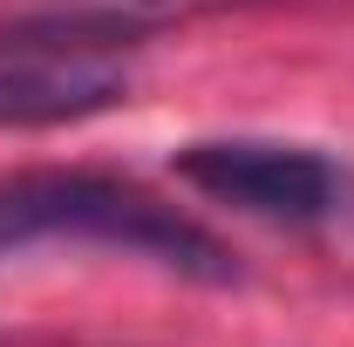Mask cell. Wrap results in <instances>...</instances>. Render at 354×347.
Instances as JSON below:
<instances>
[{
    "label": "cell",
    "instance_id": "cell-1",
    "mask_svg": "<svg viewBox=\"0 0 354 347\" xmlns=\"http://www.w3.org/2000/svg\"><path fill=\"white\" fill-rule=\"evenodd\" d=\"M14 245H109L177 272V279H205L225 286L239 265L218 238L184 218L177 205L150 198L143 184L102 171H14L0 177V252Z\"/></svg>",
    "mask_w": 354,
    "mask_h": 347
},
{
    "label": "cell",
    "instance_id": "cell-2",
    "mask_svg": "<svg viewBox=\"0 0 354 347\" xmlns=\"http://www.w3.org/2000/svg\"><path fill=\"white\" fill-rule=\"evenodd\" d=\"M143 28L88 7L48 0L0 21V130H55L82 123L136 88Z\"/></svg>",
    "mask_w": 354,
    "mask_h": 347
},
{
    "label": "cell",
    "instance_id": "cell-3",
    "mask_svg": "<svg viewBox=\"0 0 354 347\" xmlns=\"http://www.w3.org/2000/svg\"><path fill=\"white\" fill-rule=\"evenodd\" d=\"M177 177L266 225H354V171L313 143L205 136L177 150Z\"/></svg>",
    "mask_w": 354,
    "mask_h": 347
}]
</instances>
